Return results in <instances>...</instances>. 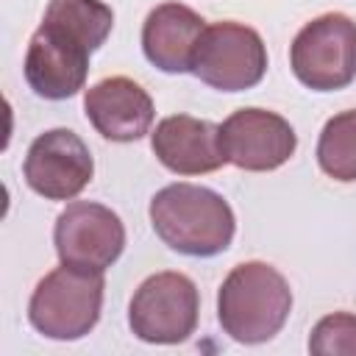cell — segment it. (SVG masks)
Instances as JSON below:
<instances>
[{
    "instance_id": "1",
    "label": "cell",
    "mask_w": 356,
    "mask_h": 356,
    "mask_svg": "<svg viewBox=\"0 0 356 356\" xmlns=\"http://www.w3.org/2000/svg\"><path fill=\"white\" fill-rule=\"evenodd\" d=\"M150 222L164 245L184 256H217L236 231L234 211L222 195L197 184H170L150 200Z\"/></svg>"
},
{
    "instance_id": "2",
    "label": "cell",
    "mask_w": 356,
    "mask_h": 356,
    "mask_svg": "<svg viewBox=\"0 0 356 356\" xmlns=\"http://www.w3.org/2000/svg\"><path fill=\"white\" fill-rule=\"evenodd\" d=\"M289 312V284L264 261H245L234 267L217 295V317L222 331L245 345L273 339L284 328Z\"/></svg>"
},
{
    "instance_id": "3",
    "label": "cell",
    "mask_w": 356,
    "mask_h": 356,
    "mask_svg": "<svg viewBox=\"0 0 356 356\" xmlns=\"http://www.w3.org/2000/svg\"><path fill=\"white\" fill-rule=\"evenodd\" d=\"M103 286V270L61 261V267L36 284L28 303V320L50 339H81L97 325Z\"/></svg>"
},
{
    "instance_id": "4",
    "label": "cell",
    "mask_w": 356,
    "mask_h": 356,
    "mask_svg": "<svg viewBox=\"0 0 356 356\" xmlns=\"http://www.w3.org/2000/svg\"><path fill=\"white\" fill-rule=\"evenodd\" d=\"M295 78L314 92H334L356 78V22L323 14L306 22L289 50Z\"/></svg>"
},
{
    "instance_id": "5",
    "label": "cell",
    "mask_w": 356,
    "mask_h": 356,
    "mask_svg": "<svg viewBox=\"0 0 356 356\" xmlns=\"http://www.w3.org/2000/svg\"><path fill=\"white\" fill-rule=\"evenodd\" d=\"M197 286L184 273H156L139 284L131 298V331L156 345H175L192 337L197 325Z\"/></svg>"
},
{
    "instance_id": "6",
    "label": "cell",
    "mask_w": 356,
    "mask_h": 356,
    "mask_svg": "<svg viewBox=\"0 0 356 356\" xmlns=\"http://www.w3.org/2000/svg\"><path fill=\"white\" fill-rule=\"evenodd\" d=\"M192 72L220 92H242L256 86L267 72V50L261 36L239 22H214L203 31Z\"/></svg>"
},
{
    "instance_id": "7",
    "label": "cell",
    "mask_w": 356,
    "mask_h": 356,
    "mask_svg": "<svg viewBox=\"0 0 356 356\" xmlns=\"http://www.w3.org/2000/svg\"><path fill=\"white\" fill-rule=\"evenodd\" d=\"M22 170L36 195L47 200H72L92 181L95 161L75 131L53 128L31 142Z\"/></svg>"
},
{
    "instance_id": "8",
    "label": "cell",
    "mask_w": 356,
    "mask_h": 356,
    "mask_svg": "<svg viewBox=\"0 0 356 356\" xmlns=\"http://www.w3.org/2000/svg\"><path fill=\"white\" fill-rule=\"evenodd\" d=\"M53 242L64 264L106 270L125 248V225L108 206L75 200L58 214Z\"/></svg>"
},
{
    "instance_id": "9",
    "label": "cell",
    "mask_w": 356,
    "mask_h": 356,
    "mask_svg": "<svg viewBox=\"0 0 356 356\" xmlns=\"http://www.w3.org/2000/svg\"><path fill=\"white\" fill-rule=\"evenodd\" d=\"M89 56L92 50L86 44L61 28L42 22L25 53V81L44 100H67L83 89Z\"/></svg>"
},
{
    "instance_id": "10",
    "label": "cell",
    "mask_w": 356,
    "mask_h": 356,
    "mask_svg": "<svg viewBox=\"0 0 356 356\" xmlns=\"http://www.w3.org/2000/svg\"><path fill=\"white\" fill-rule=\"evenodd\" d=\"M225 159L239 170H275L295 153L298 136L292 125L264 108H239L220 125Z\"/></svg>"
},
{
    "instance_id": "11",
    "label": "cell",
    "mask_w": 356,
    "mask_h": 356,
    "mask_svg": "<svg viewBox=\"0 0 356 356\" xmlns=\"http://www.w3.org/2000/svg\"><path fill=\"white\" fill-rule=\"evenodd\" d=\"M156 159L178 175H203L220 170L228 159L220 139V125L189 114L164 117L150 134Z\"/></svg>"
},
{
    "instance_id": "12",
    "label": "cell",
    "mask_w": 356,
    "mask_h": 356,
    "mask_svg": "<svg viewBox=\"0 0 356 356\" xmlns=\"http://www.w3.org/2000/svg\"><path fill=\"white\" fill-rule=\"evenodd\" d=\"M83 108L100 136L111 142H136L153 125V100L131 78H103L86 89Z\"/></svg>"
},
{
    "instance_id": "13",
    "label": "cell",
    "mask_w": 356,
    "mask_h": 356,
    "mask_svg": "<svg viewBox=\"0 0 356 356\" xmlns=\"http://www.w3.org/2000/svg\"><path fill=\"white\" fill-rule=\"evenodd\" d=\"M203 31L206 22L197 11L181 3H161L142 25L145 56L161 72H192Z\"/></svg>"
},
{
    "instance_id": "14",
    "label": "cell",
    "mask_w": 356,
    "mask_h": 356,
    "mask_svg": "<svg viewBox=\"0 0 356 356\" xmlns=\"http://www.w3.org/2000/svg\"><path fill=\"white\" fill-rule=\"evenodd\" d=\"M44 22L61 28L92 53L108 39L114 14L100 0H50L44 11Z\"/></svg>"
},
{
    "instance_id": "15",
    "label": "cell",
    "mask_w": 356,
    "mask_h": 356,
    "mask_svg": "<svg viewBox=\"0 0 356 356\" xmlns=\"http://www.w3.org/2000/svg\"><path fill=\"white\" fill-rule=\"evenodd\" d=\"M317 161L334 181H356V108L342 111L323 125Z\"/></svg>"
},
{
    "instance_id": "16",
    "label": "cell",
    "mask_w": 356,
    "mask_h": 356,
    "mask_svg": "<svg viewBox=\"0 0 356 356\" xmlns=\"http://www.w3.org/2000/svg\"><path fill=\"white\" fill-rule=\"evenodd\" d=\"M309 350L314 356H356V314L334 312L323 317L309 337Z\"/></svg>"
}]
</instances>
